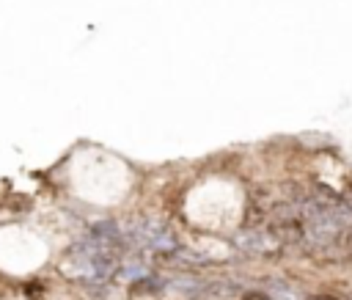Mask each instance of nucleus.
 Instances as JSON below:
<instances>
[{"instance_id":"obj_1","label":"nucleus","mask_w":352,"mask_h":300,"mask_svg":"<svg viewBox=\"0 0 352 300\" xmlns=\"http://www.w3.org/2000/svg\"><path fill=\"white\" fill-rule=\"evenodd\" d=\"M234 248H240L248 256H259V259H273L278 256L286 245L267 229V226H245L242 232L234 234Z\"/></svg>"},{"instance_id":"obj_2","label":"nucleus","mask_w":352,"mask_h":300,"mask_svg":"<svg viewBox=\"0 0 352 300\" xmlns=\"http://www.w3.org/2000/svg\"><path fill=\"white\" fill-rule=\"evenodd\" d=\"M262 289L267 292V297H270V300H308V295H305L297 284H292V281H281V278H270V281H264V284H262Z\"/></svg>"}]
</instances>
